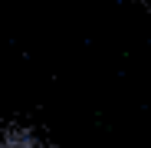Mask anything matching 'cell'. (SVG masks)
Segmentation results:
<instances>
[{"label": "cell", "instance_id": "6da1fadb", "mask_svg": "<svg viewBox=\"0 0 151 148\" xmlns=\"http://www.w3.org/2000/svg\"><path fill=\"white\" fill-rule=\"evenodd\" d=\"M0 148H43V145H40V142H33L30 135L7 132V135H0Z\"/></svg>", "mask_w": 151, "mask_h": 148}]
</instances>
